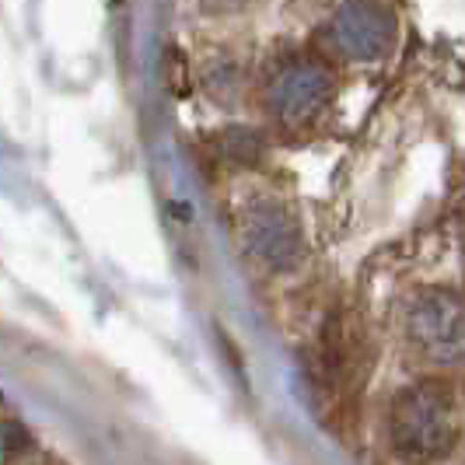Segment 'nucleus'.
Masks as SVG:
<instances>
[{"mask_svg":"<svg viewBox=\"0 0 465 465\" xmlns=\"http://www.w3.org/2000/svg\"><path fill=\"white\" fill-rule=\"evenodd\" d=\"M25 444H28V434H25V423H18L15 417L4 420V459L11 462L18 451H22Z\"/></svg>","mask_w":465,"mask_h":465,"instance_id":"obj_4","label":"nucleus"},{"mask_svg":"<svg viewBox=\"0 0 465 465\" xmlns=\"http://www.w3.org/2000/svg\"><path fill=\"white\" fill-rule=\"evenodd\" d=\"M410 343L434 364H465V298L455 291H423L406 312Z\"/></svg>","mask_w":465,"mask_h":465,"instance_id":"obj_2","label":"nucleus"},{"mask_svg":"<svg viewBox=\"0 0 465 465\" xmlns=\"http://www.w3.org/2000/svg\"><path fill=\"white\" fill-rule=\"evenodd\" d=\"M249 242H252L256 256H262L270 266H294L302 256L298 232L280 210H259L249 224Z\"/></svg>","mask_w":465,"mask_h":465,"instance_id":"obj_3","label":"nucleus"},{"mask_svg":"<svg viewBox=\"0 0 465 465\" xmlns=\"http://www.w3.org/2000/svg\"><path fill=\"white\" fill-rule=\"evenodd\" d=\"M392 448L406 462H438L455 444V402L444 381L406 385L389 417Z\"/></svg>","mask_w":465,"mask_h":465,"instance_id":"obj_1","label":"nucleus"}]
</instances>
